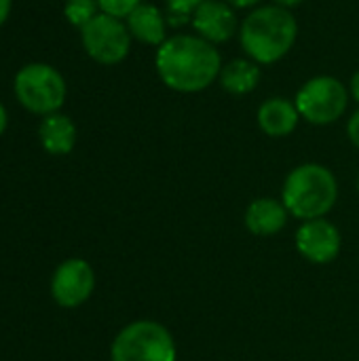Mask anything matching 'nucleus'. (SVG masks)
<instances>
[{
  "mask_svg": "<svg viewBox=\"0 0 359 361\" xmlns=\"http://www.w3.org/2000/svg\"><path fill=\"white\" fill-rule=\"evenodd\" d=\"M349 93L353 95V99L359 104V70L351 76V85H349Z\"/></svg>",
  "mask_w": 359,
  "mask_h": 361,
  "instance_id": "4be33fe9",
  "label": "nucleus"
},
{
  "mask_svg": "<svg viewBox=\"0 0 359 361\" xmlns=\"http://www.w3.org/2000/svg\"><path fill=\"white\" fill-rule=\"evenodd\" d=\"M290 212L286 209L284 201L275 199H256L245 209V226L250 233L258 237H271L284 231Z\"/></svg>",
  "mask_w": 359,
  "mask_h": 361,
  "instance_id": "ddd939ff",
  "label": "nucleus"
},
{
  "mask_svg": "<svg viewBox=\"0 0 359 361\" xmlns=\"http://www.w3.org/2000/svg\"><path fill=\"white\" fill-rule=\"evenodd\" d=\"M99 13H106L116 19H127L140 4L142 0H97Z\"/></svg>",
  "mask_w": 359,
  "mask_h": 361,
  "instance_id": "f3484780",
  "label": "nucleus"
},
{
  "mask_svg": "<svg viewBox=\"0 0 359 361\" xmlns=\"http://www.w3.org/2000/svg\"><path fill=\"white\" fill-rule=\"evenodd\" d=\"M13 91L17 102L32 114H53L66 102V80L61 72L49 63L34 61L23 66L13 80Z\"/></svg>",
  "mask_w": 359,
  "mask_h": 361,
  "instance_id": "20e7f679",
  "label": "nucleus"
},
{
  "mask_svg": "<svg viewBox=\"0 0 359 361\" xmlns=\"http://www.w3.org/2000/svg\"><path fill=\"white\" fill-rule=\"evenodd\" d=\"M95 288V273L87 260L70 258L61 262L51 281V294L63 309L80 307L89 300Z\"/></svg>",
  "mask_w": 359,
  "mask_h": 361,
  "instance_id": "6e6552de",
  "label": "nucleus"
},
{
  "mask_svg": "<svg viewBox=\"0 0 359 361\" xmlns=\"http://www.w3.org/2000/svg\"><path fill=\"white\" fill-rule=\"evenodd\" d=\"M229 2L233 8H256V4H260L262 0H224Z\"/></svg>",
  "mask_w": 359,
  "mask_h": 361,
  "instance_id": "aec40b11",
  "label": "nucleus"
},
{
  "mask_svg": "<svg viewBox=\"0 0 359 361\" xmlns=\"http://www.w3.org/2000/svg\"><path fill=\"white\" fill-rule=\"evenodd\" d=\"M294 104L298 108L300 118H305L307 123L330 125L345 114L349 104V91L339 78L324 74L307 80L298 89Z\"/></svg>",
  "mask_w": 359,
  "mask_h": 361,
  "instance_id": "423d86ee",
  "label": "nucleus"
},
{
  "mask_svg": "<svg viewBox=\"0 0 359 361\" xmlns=\"http://www.w3.org/2000/svg\"><path fill=\"white\" fill-rule=\"evenodd\" d=\"M167 2V13H180V15H190L193 11L203 2V0H165Z\"/></svg>",
  "mask_w": 359,
  "mask_h": 361,
  "instance_id": "a211bd4d",
  "label": "nucleus"
},
{
  "mask_svg": "<svg viewBox=\"0 0 359 361\" xmlns=\"http://www.w3.org/2000/svg\"><path fill=\"white\" fill-rule=\"evenodd\" d=\"M258 127L271 137H286L290 135L300 121L298 108L294 102L286 97H269L258 108Z\"/></svg>",
  "mask_w": 359,
  "mask_h": 361,
  "instance_id": "9b49d317",
  "label": "nucleus"
},
{
  "mask_svg": "<svg viewBox=\"0 0 359 361\" xmlns=\"http://www.w3.org/2000/svg\"><path fill=\"white\" fill-rule=\"evenodd\" d=\"M11 6H13V0H0V25L8 19Z\"/></svg>",
  "mask_w": 359,
  "mask_h": 361,
  "instance_id": "412c9836",
  "label": "nucleus"
},
{
  "mask_svg": "<svg viewBox=\"0 0 359 361\" xmlns=\"http://www.w3.org/2000/svg\"><path fill=\"white\" fill-rule=\"evenodd\" d=\"M339 182L334 173L320 163H305L292 169L284 182L281 201L290 216L300 220L326 218L336 205Z\"/></svg>",
  "mask_w": 359,
  "mask_h": 361,
  "instance_id": "7ed1b4c3",
  "label": "nucleus"
},
{
  "mask_svg": "<svg viewBox=\"0 0 359 361\" xmlns=\"http://www.w3.org/2000/svg\"><path fill=\"white\" fill-rule=\"evenodd\" d=\"M343 237L341 231L326 218L305 220L296 231L298 254L313 264H328L341 254Z\"/></svg>",
  "mask_w": 359,
  "mask_h": 361,
  "instance_id": "1a4fd4ad",
  "label": "nucleus"
},
{
  "mask_svg": "<svg viewBox=\"0 0 359 361\" xmlns=\"http://www.w3.org/2000/svg\"><path fill=\"white\" fill-rule=\"evenodd\" d=\"M6 125H8V114H6V108L0 104V135L6 131Z\"/></svg>",
  "mask_w": 359,
  "mask_h": 361,
  "instance_id": "b1692460",
  "label": "nucleus"
},
{
  "mask_svg": "<svg viewBox=\"0 0 359 361\" xmlns=\"http://www.w3.org/2000/svg\"><path fill=\"white\" fill-rule=\"evenodd\" d=\"M190 23L197 30V36L205 38L212 44L226 42L235 34H239V19L235 15V8L224 0H203L193 11Z\"/></svg>",
  "mask_w": 359,
  "mask_h": 361,
  "instance_id": "9d476101",
  "label": "nucleus"
},
{
  "mask_svg": "<svg viewBox=\"0 0 359 361\" xmlns=\"http://www.w3.org/2000/svg\"><path fill=\"white\" fill-rule=\"evenodd\" d=\"M176 343L171 332L150 319L125 326L110 349L112 361H176Z\"/></svg>",
  "mask_w": 359,
  "mask_h": 361,
  "instance_id": "39448f33",
  "label": "nucleus"
},
{
  "mask_svg": "<svg viewBox=\"0 0 359 361\" xmlns=\"http://www.w3.org/2000/svg\"><path fill=\"white\" fill-rule=\"evenodd\" d=\"M127 30L131 34V38L140 40L142 44H150V47H161L169 36H167V17L154 6V4H146L142 2L127 19Z\"/></svg>",
  "mask_w": 359,
  "mask_h": 361,
  "instance_id": "f8f14e48",
  "label": "nucleus"
},
{
  "mask_svg": "<svg viewBox=\"0 0 359 361\" xmlns=\"http://www.w3.org/2000/svg\"><path fill=\"white\" fill-rule=\"evenodd\" d=\"M218 82L231 95H248L260 82V68L250 57L248 59H231L229 63L222 66Z\"/></svg>",
  "mask_w": 359,
  "mask_h": 361,
  "instance_id": "2eb2a0df",
  "label": "nucleus"
},
{
  "mask_svg": "<svg viewBox=\"0 0 359 361\" xmlns=\"http://www.w3.org/2000/svg\"><path fill=\"white\" fill-rule=\"evenodd\" d=\"M358 190H359V173H358Z\"/></svg>",
  "mask_w": 359,
  "mask_h": 361,
  "instance_id": "393cba45",
  "label": "nucleus"
},
{
  "mask_svg": "<svg viewBox=\"0 0 359 361\" xmlns=\"http://www.w3.org/2000/svg\"><path fill=\"white\" fill-rule=\"evenodd\" d=\"M347 135H349V140H351V144L359 148V110H355L353 114H351V118H349V123H347Z\"/></svg>",
  "mask_w": 359,
  "mask_h": 361,
  "instance_id": "6ab92c4d",
  "label": "nucleus"
},
{
  "mask_svg": "<svg viewBox=\"0 0 359 361\" xmlns=\"http://www.w3.org/2000/svg\"><path fill=\"white\" fill-rule=\"evenodd\" d=\"M305 0H273V4H277V6H281V8H294V6H298V4H303Z\"/></svg>",
  "mask_w": 359,
  "mask_h": 361,
  "instance_id": "5701e85b",
  "label": "nucleus"
},
{
  "mask_svg": "<svg viewBox=\"0 0 359 361\" xmlns=\"http://www.w3.org/2000/svg\"><path fill=\"white\" fill-rule=\"evenodd\" d=\"M131 34L127 30V23L123 19L110 17L106 13L95 15L83 30H80V42L87 55L102 63V66H114L121 63L129 51H131Z\"/></svg>",
  "mask_w": 359,
  "mask_h": 361,
  "instance_id": "0eeeda50",
  "label": "nucleus"
},
{
  "mask_svg": "<svg viewBox=\"0 0 359 361\" xmlns=\"http://www.w3.org/2000/svg\"><path fill=\"white\" fill-rule=\"evenodd\" d=\"M298 23L288 8L277 4L256 6L239 25V42L245 55L258 66L281 61L294 47Z\"/></svg>",
  "mask_w": 359,
  "mask_h": 361,
  "instance_id": "f03ea898",
  "label": "nucleus"
},
{
  "mask_svg": "<svg viewBox=\"0 0 359 361\" xmlns=\"http://www.w3.org/2000/svg\"><path fill=\"white\" fill-rule=\"evenodd\" d=\"M63 15H66L68 23L83 30L95 15H99V4H97V0H66Z\"/></svg>",
  "mask_w": 359,
  "mask_h": 361,
  "instance_id": "dca6fc26",
  "label": "nucleus"
},
{
  "mask_svg": "<svg viewBox=\"0 0 359 361\" xmlns=\"http://www.w3.org/2000/svg\"><path fill=\"white\" fill-rule=\"evenodd\" d=\"M38 140L49 154H55V157L70 154L76 144V125L70 116L61 112L47 114L40 121Z\"/></svg>",
  "mask_w": 359,
  "mask_h": 361,
  "instance_id": "4468645a",
  "label": "nucleus"
},
{
  "mask_svg": "<svg viewBox=\"0 0 359 361\" xmlns=\"http://www.w3.org/2000/svg\"><path fill=\"white\" fill-rule=\"evenodd\" d=\"M154 68L171 91L199 93L218 80L222 57L216 44L201 36L174 34L157 49Z\"/></svg>",
  "mask_w": 359,
  "mask_h": 361,
  "instance_id": "f257e3e1",
  "label": "nucleus"
}]
</instances>
